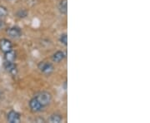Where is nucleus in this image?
<instances>
[{
    "label": "nucleus",
    "mask_w": 150,
    "mask_h": 123,
    "mask_svg": "<svg viewBox=\"0 0 150 123\" xmlns=\"http://www.w3.org/2000/svg\"><path fill=\"white\" fill-rule=\"evenodd\" d=\"M35 97L37 98L38 102H40L43 107L48 106L51 102V99H52V96L50 95V93H48L47 91H42V92L38 93Z\"/></svg>",
    "instance_id": "nucleus-1"
},
{
    "label": "nucleus",
    "mask_w": 150,
    "mask_h": 123,
    "mask_svg": "<svg viewBox=\"0 0 150 123\" xmlns=\"http://www.w3.org/2000/svg\"><path fill=\"white\" fill-rule=\"evenodd\" d=\"M38 69L45 75H50L54 72V66L46 62H41L38 64Z\"/></svg>",
    "instance_id": "nucleus-2"
},
{
    "label": "nucleus",
    "mask_w": 150,
    "mask_h": 123,
    "mask_svg": "<svg viewBox=\"0 0 150 123\" xmlns=\"http://www.w3.org/2000/svg\"><path fill=\"white\" fill-rule=\"evenodd\" d=\"M29 107L33 112H41L44 107L38 102V100L36 97H33L29 102Z\"/></svg>",
    "instance_id": "nucleus-3"
},
{
    "label": "nucleus",
    "mask_w": 150,
    "mask_h": 123,
    "mask_svg": "<svg viewBox=\"0 0 150 123\" xmlns=\"http://www.w3.org/2000/svg\"><path fill=\"white\" fill-rule=\"evenodd\" d=\"M13 48V44L11 43L8 39H6L4 38L0 41V50L3 52V53H7L8 51L12 50Z\"/></svg>",
    "instance_id": "nucleus-4"
},
{
    "label": "nucleus",
    "mask_w": 150,
    "mask_h": 123,
    "mask_svg": "<svg viewBox=\"0 0 150 123\" xmlns=\"http://www.w3.org/2000/svg\"><path fill=\"white\" fill-rule=\"evenodd\" d=\"M7 119H8V122L18 123L20 122L21 117H20V114L18 112H17L15 111H10L8 113Z\"/></svg>",
    "instance_id": "nucleus-5"
},
{
    "label": "nucleus",
    "mask_w": 150,
    "mask_h": 123,
    "mask_svg": "<svg viewBox=\"0 0 150 123\" xmlns=\"http://www.w3.org/2000/svg\"><path fill=\"white\" fill-rule=\"evenodd\" d=\"M7 33L8 34V36L11 38H19L22 35L21 29L18 27H9L8 30H7Z\"/></svg>",
    "instance_id": "nucleus-6"
},
{
    "label": "nucleus",
    "mask_w": 150,
    "mask_h": 123,
    "mask_svg": "<svg viewBox=\"0 0 150 123\" xmlns=\"http://www.w3.org/2000/svg\"><path fill=\"white\" fill-rule=\"evenodd\" d=\"M4 68L6 69V71H8L9 73L13 74V75H16L17 72V66L15 65L14 63H10V62H4Z\"/></svg>",
    "instance_id": "nucleus-7"
},
{
    "label": "nucleus",
    "mask_w": 150,
    "mask_h": 123,
    "mask_svg": "<svg viewBox=\"0 0 150 123\" xmlns=\"http://www.w3.org/2000/svg\"><path fill=\"white\" fill-rule=\"evenodd\" d=\"M4 59L6 62H10V63H14L15 59H16V53L14 51L10 50L8 52H7L4 53Z\"/></svg>",
    "instance_id": "nucleus-8"
},
{
    "label": "nucleus",
    "mask_w": 150,
    "mask_h": 123,
    "mask_svg": "<svg viewBox=\"0 0 150 123\" xmlns=\"http://www.w3.org/2000/svg\"><path fill=\"white\" fill-rule=\"evenodd\" d=\"M64 58H65L64 53V52H62V51H58V52H56V53L53 55L52 59H53V61H54V63H60L61 61H63V60H64Z\"/></svg>",
    "instance_id": "nucleus-9"
},
{
    "label": "nucleus",
    "mask_w": 150,
    "mask_h": 123,
    "mask_svg": "<svg viewBox=\"0 0 150 123\" xmlns=\"http://www.w3.org/2000/svg\"><path fill=\"white\" fill-rule=\"evenodd\" d=\"M59 12L62 14H67L68 13V0H61L59 5Z\"/></svg>",
    "instance_id": "nucleus-10"
},
{
    "label": "nucleus",
    "mask_w": 150,
    "mask_h": 123,
    "mask_svg": "<svg viewBox=\"0 0 150 123\" xmlns=\"http://www.w3.org/2000/svg\"><path fill=\"white\" fill-rule=\"evenodd\" d=\"M49 121L53 123H59L63 121V117L60 114H53L49 118Z\"/></svg>",
    "instance_id": "nucleus-11"
},
{
    "label": "nucleus",
    "mask_w": 150,
    "mask_h": 123,
    "mask_svg": "<svg viewBox=\"0 0 150 123\" xmlns=\"http://www.w3.org/2000/svg\"><path fill=\"white\" fill-rule=\"evenodd\" d=\"M7 15H8L7 8H6L5 7H4V6H0V19H3Z\"/></svg>",
    "instance_id": "nucleus-12"
},
{
    "label": "nucleus",
    "mask_w": 150,
    "mask_h": 123,
    "mask_svg": "<svg viewBox=\"0 0 150 123\" xmlns=\"http://www.w3.org/2000/svg\"><path fill=\"white\" fill-rule=\"evenodd\" d=\"M59 41H60V43H63L64 46H67V44H68V36H67V34H66V33L62 34V35L60 36Z\"/></svg>",
    "instance_id": "nucleus-13"
},
{
    "label": "nucleus",
    "mask_w": 150,
    "mask_h": 123,
    "mask_svg": "<svg viewBox=\"0 0 150 123\" xmlns=\"http://www.w3.org/2000/svg\"><path fill=\"white\" fill-rule=\"evenodd\" d=\"M28 12L24 9H20L17 13V15L19 17V18H24V17L27 16Z\"/></svg>",
    "instance_id": "nucleus-14"
},
{
    "label": "nucleus",
    "mask_w": 150,
    "mask_h": 123,
    "mask_svg": "<svg viewBox=\"0 0 150 123\" xmlns=\"http://www.w3.org/2000/svg\"><path fill=\"white\" fill-rule=\"evenodd\" d=\"M4 27H5V22H4V20L0 19V30L4 28Z\"/></svg>",
    "instance_id": "nucleus-15"
}]
</instances>
